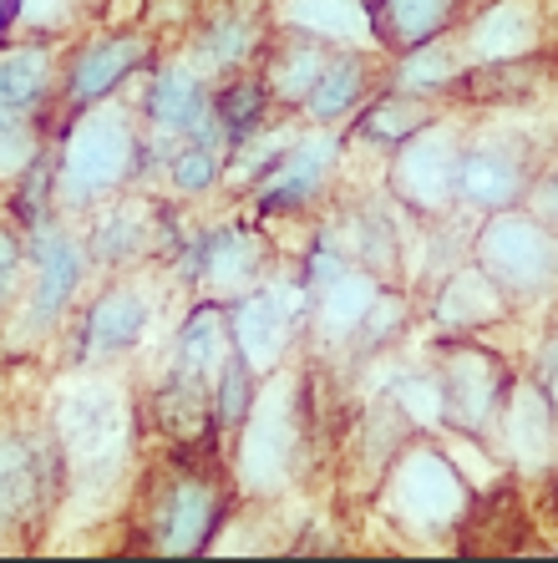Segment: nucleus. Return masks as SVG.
Masks as SVG:
<instances>
[{
	"label": "nucleus",
	"instance_id": "79ce46f5",
	"mask_svg": "<svg viewBox=\"0 0 558 563\" xmlns=\"http://www.w3.org/2000/svg\"><path fill=\"white\" fill-rule=\"evenodd\" d=\"M11 26V0H0V31Z\"/></svg>",
	"mask_w": 558,
	"mask_h": 563
},
{
	"label": "nucleus",
	"instance_id": "1a4fd4ad",
	"mask_svg": "<svg viewBox=\"0 0 558 563\" xmlns=\"http://www.w3.org/2000/svg\"><path fill=\"white\" fill-rule=\"evenodd\" d=\"M26 234V279H21V320L31 335H52L62 325V314L77 305L81 285H87V239L77 229H66L62 219H41Z\"/></svg>",
	"mask_w": 558,
	"mask_h": 563
},
{
	"label": "nucleus",
	"instance_id": "6ab92c4d",
	"mask_svg": "<svg viewBox=\"0 0 558 563\" xmlns=\"http://www.w3.org/2000/svg\"><path fill=\"white\" fill-rule=\"evenodd\" d=\"M91 213H97V219H91V234H87L91 269L118 275V269H132V264L163 254V244H168L163 209H157L153 198H143V194H128V188H122V194H112Z\"/></svg>",
	"mask_w": 558,
	"mask_h": 563
},
{
	"label": "nucleus",
	"instance_id": "2f4dec72",
	"mask_svg": "<svg viewBox=\"0 0 558 563\" xmlns=\"http://www.w3.org/2000/svg\"><path fill=\"white\" fill-rule=\"evenodd\" d=\"M157 432L168 437V446H188V442H208L214 437V417H208V386L183 376H163L153 386V411Z\"/></svg>",
	"mask_w": 558,
	"mask_h": 563
},
{
	"label": "nucleus",
	"instance_id": "393cba45",
	"mask_svg": "<svg viewBox=\"0 0 558 563\" xmlns=\"http://www.w3.org/2000/svg\"><path fill=\"white\" fill-rule=\"evenodd\" d=\"M507 314H513L507 295L472 260L452 264L431 289V325L441 335H488L493 325H503Z\"/></svg>",
	"mask_w": 558,
	"mask_h": 563
},
{
	"label": "nucleus",
	"instance_id": "9d476101",
	"mask_svg": "<svg viewBox=\"0 0 558 563\" xmlns=\"http://www.w3.org/2000/svg\"><path fill=\"white\" fill-rule=\"evenodd\" d=\"M62 493L52 427H0V543L31 538Z\"/></svg>",
	"mask_w": 558,
	"mask_h": 563
},
{
	"label": "nucleus",
	"instance_id": "412c9836",
	"mask_svg": "<svg viewBox=\"0 0 558 563\" xmlns=\"http://www.w3.org/2000/svg\"><path fill=\"white\" fill-rule=\"evenodd\" d=\"M386 279L361 269V264H346L325 285L310 289V325H305V341L320 355H351L355 335H361L371 305L381 300Z\"/></svg>",
	"mask_w": 558,
	"mask_h": 563
},
{
	"label": "nucleus",
	"instance_id": "ddd939ff",
	"mask_svg": "<svg viewBox=\"0 0 558 563\" xmlns=\"http://www.w3.org/2000/svg\"><path fill=\"white\" fill-rule=\"evenodd\" d=\"M138 112H143V157L147 163H163L214 112V77H208L204 66L188 62V56L147 62Z\"/></svg>",
	"mask_w": 558,
	"mask_h": 563
},
{
	"label": "nucleus",
	"instance_id": "423d86ee",
	"mask_svg": "<svg viewBox=\"0 0 558 563\" xmlns=\"http://www.w3.org/2000/svg\"><path fill=\"white\" fill-rule=\"evenodd\" d=\"M468 260L503 289L513 310H528V305H544L558 295V234L523 203L478 213Z\"/></svg>",
	"mask_w": 558,
	"mask_h": 563
},
{
	"label": "nucleus",
	"instance_id": "f257e3e1",
	"mask_svg": "<svg viewBox=\"0 0 558 563\" xmlns=\"http://www.w3.org/2000/svg\"><path fill=\"white\" fill-rule=\"evenodd\" d=\"M234 498L239 493L229 477V462L204 452V442L173 446V457L153 462L147 477L138 483L132 543L143 553H163V559L208 553Z\"/></svg>",
	"mask_w": 558,
	"mask_h": 563
},
{
	"label": "nucleus",
	"instance_id": "6e6552de",
	"mask_svg": "<svg viewBox=\"0 0 558 563\" xmlns=\"http://www.w3.org/2000/svg\"><path fill=\"white\" fill-rule=\"evenodd\" d=\"M468 143V122L452 107L431 118L422 132L391 147L386 163V194L402 203L412 219H447L457 213V157Z\"/></svg>",
	"mask_w": 558,
	"mask_h": 563
},
{
	"label": "nucleus",
	"instance_id": "a19ab883",
	"mask_svg": "<svg viewBox=\"0 0 558 563\" xmlns=\"http://www.w3.org/2000/svg\"><path fill=\"white\" fill-rule=\"evenodd\" d=\"M533 380L544 386V396L558 407V335H548V341L538 345V361H533Z\"/></svg>",
	"mask_w": 558,
	"mask_h": 563
},
{
	"label": "nucleus",
	"instance_id": "4be33fe9",
	"mask_svg": "<svg viewBox=\"0 0 558 563\" xmlns=\"http://www.w3.org/2000/svg\"><path fill=\"white\" fill-rule=\"evenodd\" d=\"M264 41H270V21L254 5H234V0H219L208 11L194 15V36H188V62L204 66L214 81L249 71L260 62Z\"/></svg>",
	"mask_w": 558,
	"mask_h": 563
},
{
	"label": "nucleus",
	"instance_id": "7ed1b4c3",
	"mask_svg": "<svg viewBox=\"0 0 558 563\" xmlns=\"http://www.w3.org/2000/svg\"><path fill=\"white\" fill-rule=\"evenodd\" d=\"M147 168L143 112L138 97H102L66 112L62 143L52 153V203L56 213H91Z\"/></svg>",
	"mask_w": 558,
	"mask_h": 563
},
{
	"label": "nucleus",
	"instance_id": "0eeeda50",
	"mask_svg": "<svg viewBox=\"0 0 558 563\" xmlns=\"http://www.w3.org/2000/svg\"><path fill=\"white\" fill-rule=\"evenodd\" d=\"M223 314H229L234 355L254 376H270V371L285 366L289 355H295V345L305 341L310 289L299 279V269H280V264H274L260 285L223 305Z\"/></svg>",
	"mask_w": 558,
	"mask_h": 563
},
{
	"label": "nucleus",
	"instance_id": "dca6fc26",
	"mask_svg": "<svg viewBox=\"0 0 558 563\" xmlns=\"http://www.w3.org/2000/svg\"><path fill=\"white\" fill-rule=\"evenodd\" d=\"M157 52V36L147 26H122V31H97L62 62V107L77 112L102 97L122 92L138 71H147Z\"/></svg>",
	"mask_w": 558,
	"mask_h": 563
},
{
	"label": "nucleus",
	"instance_id": "b1692460",
	"mask_svg": "<svg viewBox=\"0 0 558 563\" xmlns=\"http://www.w3.org/2000/svg\"><path fill=\"white\" fill-rule=\"evenodd\" d=\"M381 56L386 52H330L320 81H315L310 97L299 102V122H310V128H340V132L351 128V118L381 87Z\"/></svg>",
	"mask_w": 558,
	"mask_h": 563
},
{
	"label": "nucleus",
	"instance_id": "39448f33",
	"mask_svg": "<svg viewBox=\"0 0 558 563\" xmlns=\"http://www.w3.org/2000/svg\"><path fill=\"white\" fill-rule=\"evenodd\" d=\"M52 437L62 452V483L107 493L138 452V407L112 376L81 380L56 401Z\"/></svg>",
	"mask_w": 558,
	"mask_h": 563
},
{
	"label": "nucleus",
	"instance_id": "58836bf2",
	"mask_svg": "<svg viewBox=\"0 0 558 563\" xmlns=\"http://www.w3.org/2000/svg\"><path fill=\"white\" fill-rule=\"evenodd\" d=\"M21 279H26V234L0 223V314L21 300Z\"/></svg>",
	"mask_w": 558,
	"mask_h": 563
},
{
	"label": "nucleus",
	"instance_id": "7c9ffc66",
	"mask_svg": "<svg viewBox=\"0 0 558 563\" xmlns=\"http://www.w3.org/2000/svg\"><path fill=\"white\" fill-rule=\"evenodd\" d=\"M468 11V0H371V21H376V46L386 56L406 52L416 41L452 31Z\"/></svg>",
	"mask_w": 558,
	"mask_h": 563
},
{
	"label": "nucleus",
	"instance_id": "c9c22d12",
	"mask_svg": "<svg viewBox=\"0 0 558 563\" xmlns=\"http://www.w3.org/2000/svg\"><path fill=\"white\" fill-rule=\"evenodd\" d=\"M31 163H41V118L0 112V184H15Z\"/></svg>",
	"mask_w": 558,
	"mask_h": 563
},
{
	"label": "nucleus",
	"instance_id": "bb28decb",
	"mask_svg": "<svg viewBox=\"0 0 558 563\" xmlns=\"http://www.w3.org/2000/svg\"><path fill=\"white\" fill-rule=\"evenodd\" d=\"M270 26L315 36L336 52H381L371 0H274Z\"/></svg>",
	"mask_w": 558,
	"mask_h": 563
},
{
	"label": "nucleus",
	"instance_id": "4468645a",
	"mask_svg": "<svg viewBox=\"0 0 558 563\" xmlns=\"http://www.w3.org/2000/svg\"><path fill=\"white\" fill-rule=\"evenodd\" d=\"M274 269V244L249 229V223H219L198 234L194 244H183V285L194 289L198 300H239L244 289H254Z\"/></svg>",
	"mask_w": 558,
	"mask_h": 563
},
{
	"label": "nucleus",
	"instance_id": "2eb2a0df",
	"mask_svg": "<svg viewBox=\"0 0 558 563\" xmlns=\"http://www.w3.org/2000/svg\"><path fill=\"white\" fill-rule=\"evenodd\" d=\"M538 153L518 132H468L462 157H457V209L468 213H497L523 203Z\"/></svg>",
	"mask_w": 558,
	"mask_h": 563
},
{
	"label": "nucleus",
	"instance_id": "aec40b11",
	"mask_svg": "<svg viewBox=\"0 0 558 563\" xmlns=\"http://www.w3.org/2000/svg\"><path fill=\"white\" fill-rule=\"evenodd\" d=\"M153 320V289L143 279H112L97 289V300L81 310V335H77V361L81 366H107L118 355L138 351Z\"/></svg>",
	"mask_w": 558,
	"mask_h": 563
},
{
	"label": "nucleus",
	"instance_id": "473e14b6",
	"mask_svg": "<svg viewBox=\"0 0 558 563\" xmlns=\"http://www.w3.org/2000/svg\"><path fill=\"white\" fill-rule=\"evenodd\" d=\"M223 163H229L223 153L194 143V137H183V143L163 157V184H168L173 198H204L208 188L223 178Z\"/></svg>",
	"mask_w": 558,
	"mask_h": 563
},
{
	"label": "nucleus",
	"instance_id": "a878e982",
	"mask_svg": "<svg viewBox=\"0 0 558 563\" xmlns=\"http://www.w3.org/2000/svg\"><path fill=\"white\" fill-rule=\"evenodd\" d=\"M330 52H336V46H325V41H315V36L270 26V41H264L260 62H254L264 92H270V107H280V112H299V102H305L310 87L320 81Z\"/></svg>",
	"mask_w": 558,
	"mask_h": 563
},
{
	"label": "nucleus",
	"instance_id": "5701e85b",
	"mask_svg": "<svg viewBox=\"0 0 558 563\" xmlns=\"http://www.w3.org/2000/svg\"><path fill=\"white\" fill-rule=\"evenodd\" d=\"M468 71H472V62H468V52H462L457 31H441V36H427V41H416V46L391 56V62L381 66V81L452 107L468 97Z\"/></svg>",
	"mask_w": 558,
	"mask_h": 563
},
{
	"label": "nucleus",
	"instance_id": "20e7f679",
	"mask_svg": "<svg viewBox=\"0 0 558 563\" xmlns=\"http://www.w3.org/2000/svg\"><path fill=\"white\" fill-rule=\"evenodd\" d=\"M472 483L441 446V437L412 432L391 452L376 483V508L406 543H452L472 512Z\"/></svg>",
	"mask_w": 558,
	"mask_h": 563
},
{
	"label": "nucleus",
	"instance_id": "4c0bfd02",
	"mask_svg": "<svg viewBox=\"0 0 558 563\" xmlns=\"http://www.w3.org/2000/svg\"><path fill=\"white\" fill-rule=\"evenodd\" d=\"M97 0H11V21H21L36 36H52V31H66L72 21L91 11Z\"/></svg>",
	"mask_w": 558,
	"mask_h": 563
},
{
	"label": "nucleus",
	"instance_id": "a211bd4d",
	"mask_svg": "<svg viewBox=\"0 0 558 563\" xmlns=\"http://www.w3.org/2000/svg\"><path fill=\"white\" fill-rule=\"evenodd\" d=\"M452 31L472 66L533 62L548 36V5L544 0H482V5L462 11Z\"/></svg>",
	"mask_w": 558,
	"mask_h": 563
},
{
	"label": "nucleus",
	"instance_id": "f03ea898",
	"mask_svg": "<svg viewBox=\"0 0 558 563\" xmlns=\"http://www.w3.org/2000/svg\"><path fill=\"white\" fill-rule=\"evenodd\" d=\"M229 477L249 503H274L305 477L310 457V376L285 361L260 376L244 421L229 432Z\"/></svg>",
	"mask_w": 558,
	"mask_h": 563
},
{
	"label": "nucleus",
	"instance_id": "f3484780",
	"mask_svg": "<svg viewBox=\"0 0 558 563\" xmlns=\"http://www.w3.org/2000/svg\"><path fill=\"white\" fill-rule=\"evenodd\" d=\"M482 442L497 452V462L513 472H544L558 467V407L544 396V386L533 376H513L503 407H497L493 427Z\"/></svg>",
	"mask_w": 558,
	"mask_h": 563
},
{
	"label": "nucleus",
	"instance_id": "e433bc0d",
	"mask_svg": "<svg viewBox=\"0 0 558 563\" xmlns=\"http://www.w3.org/2000/svg\"><path fill=\"white\" fill-rule=\"evenodd\" d=\"M406 320H412V300L402 295V285H386L381 289V300L371 305V314H365V325H361V335H355L351 355H376L381 345H391L396 335H402Z\"/></svg>",
	"mask_w": 558,
	"mask_h": 563
},
{
	"label": "nucleus",
	"instance_id": "f8f14e48",
	"mask_svg": "<svg viewBox=\"0 0 558 563\" xmlns=\"http://www.w3.org/2000/svg\"><path fill=\"white\" fill-rule=\"evenodd\" d=\"M340 163H346V132L305 122L285 153L254 178V209L270 219L274 213H315L320 198L336 188Z\"/></svg>",
	"mask_w": 558,
	"mask_h": 563
},
{
	"label": "nucleus",
	"instance_id": "c756f323",
	"mask_svg": "<svg viewBox=\"0 0 558 563\" xmlns=\"http://www.w3.org/2000/svg\"><path fill=\"white\" fill-rule=\"evenodd\" d=\"M441 112H447V102L386 87V92H371V102L351 118V137L365 147H396V143H406L412 132L427 128L431 118H441Z\"/></svg>",
	"mask_w": 558,
	"mask_h": 563
},
{
	"label": "nucleus",
	"instance_id": "72a5a7b5",
	"mask_svg": "<svg viewBox=\"0 0 558 563\" xmlns=\"http://www.w3.org/2000/svg\"><path fill=\"white\" fill-rule=\"evenodd\" d=\"M386 401L406 417L412 432H441V380L437 371H406L386 386Z\"/></svg>",
	"mask_w": 558,
	"mask_h": 563
},
{
	"label": "nucleus",
	"instance_id": "c85d7f7f",
	"mask_svg": "<svg viewBox=\"0 0 558 563\" xmlns=\"http://www.w3.org/2000/svg\"><path fill=\"white\" fill-rule=\"evenodd\" d=\"M62 87V56L52 41H15L0 52V112L46 118Z\"/></svg>",
	"mask_w": 558,
	"mask_h": 563
},
{
	"label": "nucleus",
	"instance_id": "f704fd0d",
	"mask_svg": "<svg viewBox=\"0 0 558 563\" xmlns=\"http://www.w3.org/2000/svg\"><path fill=\"white\" fill-rule=\"evenodd\" d=\"M254 386H260V376L239 361V355H229L223 361V371L214 376V386H208V417H214V432L229 437L244 421L249 401H254Z\"/></svg>",
	"mask_w": 558,
	"mask_h": 563
},
{
	"label": "nucleus",
	"instance_id": "9b49d317",
	"mask_svg": "<svg viewBox=\"0 0 558 563\" xmlns=\"http://www.w3.org/2000/svg\"><path fill=\"white\" fill-rule=\"evenodd\" d=\"M431 371L441 380V432H468V437H488L507 386L518 376L478 335H452L437 351V366Z\"/></svg>",
	"mask_w": 558,
	"mask_h": 563
},
{
	"label": "nucleus",
	"instance_id": "cd10ccee",
	"mask_svg": "<svg viewBox=\"0 0 558 563\" xmlns=\"http://www.w3.org/2000/svg\"><path fill=\"white\" fill-rule=\"evenodd\" d=\"M234 355V335H229V314L219 300H194L188 314L173 330L168 345V371L198 386H214V376L223 371V361Z\"/></svg>",
	"mask_w": 558,
	"mask_h": 563
},
{
	"label": "nucleus",
	"instance_id": "ea45409f",
	"mask_svg": "<svg viewBox=\"0 0 558 563\" xmlns=\"http://www.w3.org/2000/svg\"><path fill=\"white\" fill-rule=\"evenodd\" d=\"M523 209L538 213V219H544L548 229L558 234V157H554V163H544L538 173H533L528 194H523Z\"/></svg>",
	"mask_w": 558,
	"mask_h": 563
}]
</instances>
